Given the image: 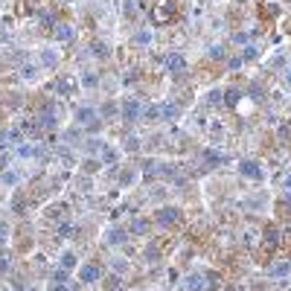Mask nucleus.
Here are the masks:
<instances>
[{"mask_svg":"<svg viewBox=\"0 0 291 291\" xmlns=\"http://www.w3.org/2000/svg\"><path fill=\"white\" fill-rule=\"evenodd\" d=\"M55 61H58L55 50H44L41 52V64H44V67H55Z\"/></svg>","mask_w":291,"mask_h":291,"instance_id":"f8f14e48","label":"nucleus"},{"mask_svg":"<svg viewBox=\"0 0 291 291\" xmlns=\"http://www.w3.org/2000/svg\"><path fill=\"white\" fill-rule=\"evenodd\" d=\"M239 102H242V90H239V87L224 90V105H227V108H236Z\"/></svg>","mask_w":291,"mask_h":291,"instance_id":"6e6552de","label":"nucleus"},{"mask_svg":"<svg viewBox=\"0 0 291 291\" xmlns=\"http://www.w3.org/2000/svg\"><path fill=\"white\" fill-rule=\"evenodd\" d=\"M20 73H23V79H35V73H38V67H32V64H29V67H23Z\"/></svg>","mask_w":291,"mask_h":291,"instance_id":"4be33fe9","label":"nucleus"},{"mask_svg":"<svg viewBox=\"0 0 291 291\" xmlns=\"http://www.w3.org/2000/svg\"><path fill=\"white\" fill-rule=\"evenodd\" d=\"M239 175L254 178V181H262V178H265V169H262V163H257V160H242L239 163Z\"/></svg>","mask_w":291,"mask_h":291,"instance_id":"f03ea898","label":"nucleus"},{"mask_svg":"<svg viewBox=\"0 0 291 291\" xmlns=\"http://www.w3.org/2000/svg\"><path fill=\"white\" fill-rule=\"evenodd\" d=\"M82 85H85V87H96V85H99L96 73H85V76H82Z\"/></svg>","mask_w":291,"mask_h":291,"instance_id":"f3484780","label":"nucleus"},{"mask_svg":"<svg viewBox=\"0 0 291 291\" xmlns=\"http://www.w3.org/2000/svg\"><path fill=\"white\" fill-rule=\"evenodd\" d=\"M125 149H128V152H137V149H140V140L137 137H128V140H125Z\"/></svg>","mask_w":291,"mask_h":291,"instance_id":"aec40b11","label":"nucleus"},{"mask_svg":"<svg viewBox=\"0 0 291 291\" xmlns=\"http://www.w3.org/2000/svg\"><path fill=\"white\" fill-rule=\"evenodd\" d=\"M99 166H102V160H87V163H85V172H87V175H93Z\"/></svg>","mask_w":291,"mask_h":291,"instance_id":"6ab92c4d","label":"nucleus"},{"mask_svg":"<svg viewBox=\"0 0 291 291\" xmlns=\"http://www.w3.org/2000/svg\"><path fill=\"white\" fill-rule=\"evenodd\" d=\"M128 239V230H120V227H114L111 233H108V242L111 245H120V242H125Z\"/></svg>","mask_w":291,"mask_h":291,"instance_id":"9b49d317","label":"nucleus"},{"mask_svg":"<svg viewBox=\"0 0 291 291\" xmlns=\"http://www.w3.org/2000/svg\"><path fill=\"white\" fill-rule=\"evenodd\" d=\"M233 41H236V44H248V32H236L233 35Z\"/></svg>","mask_w":291,"mask_h":291,"instance_id":"b1692460","label":"nucleus"},{"mask_svg":"<svg viewBox=\"0 0 291 291\" xmlns=\"http://www.w3.org/2000/svg\"><path fill=\"white\" fill-rule=\"evenodd\" d=\"M289 271H291L289 262H280V265H274V268H271V277H283V274H289Z\"/></svg>","mask_w":291,"mask_h":291,"instance_id":"4468645a","label":"nucleus"},{"mask_svg":"<svg viewBox=\"0 0 291 291\" xmlns=\"http://www.w3.org/2000/svg\"><path fill=\"white\" fill-rule=\"evenodd\" d=\"M146 227H149V224L143 222V219H134V222H131V233H137V236H143V233H146Z\"/></svg>","mask_w":291,"mask_h":291,"instance_id":"2eb2a0df","label":"nucleus"},{"mask_svg":"<svg viewBox=\"0 0 291 291\" xmlns=\"http://www.w3.org/2000/svg\"><path fill=\"white\" fill-rule=\"evenodd\" d=\"M204 283H207L204 274H189L187 280H184V289H187V291H204L207 289Z\"/></svg>","mask_w":291,"mask_h":291,"instance_id":"0eeeda50","label":"nucleus"},{"mask_svg":"<svg viewBox=\"0 0 291 291\" xmlns=\"http://www.w3.org/2000/svg\"><path fill=\"white\" fill-rule=\"evenodd\" d=\"M90 55L93 58H108V44L105 41H93L90 44Z\"/></svg>","mask_w":291,"mask_h":291,"instance_id":"9d476101","label":"nucleus"},{"mask_svg":"<svg viewBox=\"0 0 291 291\" xmlns=\"http://www.w3.org/2000/svg\"><path fill=\"white\" fill-rule=\"evenodd\" d=\"M242 64H245V61H242V55H239V58H230V61H227V67H230V70H239Z\"/></svg>","mask_w":291,"mask_h":291,"instance_id":"5701e85b","label":"nucleus"},{"mask_svg":"<svg viewBox=\"0 0 291 291\" xmlns=\"http://www.w3.org/2000/svg\"><path fill=\"white\" fill-rule=\"evenodd\" d=\"M76 265H79V259L73 257V254H64V257H61V268L70 271V268H76Z\"/></svg>","mask_w":291,"mask_h":291,"instance_id":"dca6fc26","label":"nucleus"},{"mask_svg":"<svg viewBox=\"0 0 291 291\" xmlns=\"http://www.w3.org/2000/svg\"><path fill=\"white\" fill-rule=\"evenodd\" d=\"M99 277H102V268H99V262H87V265H82V268H79V280H82L85 286L96 283Z\"/></svg>","mask_w":291,"mask_h":291,"instance_id":"7ed1b4c3","label":"nucleus"},{"mask_svg":"<svg viewBox=\"0 0 291 291\" xmlns=\"http://www.w3.org/2000/svg\"><path fill=\"white\" fill-rule=\"evenodd\" d=\"M52 35H55V41H70V38H73V26H67V23H58Z\"/></svg>","mask_w":291,"mask_h":291,"instance_id":"1a4fd4ad","label":"nucleus"},{"mask_svg":"<svg viewBox=\"0 0 291 291\" xmlns=\"http://www.w3.org/2000/svg\"><path fill=\"white\" fill-rule=\"evenodd\" d=\"M73 120L79 122V125H90V122L99 120V111H96V108H87V105H82V108H76V111H73Z\"/></svg>","mask_w":291,"mask_h":291,"instance_id":"20e7f679","label":"nucleus"},{"mask_svg":"<svg viewBox=\"0 0 291 291\" xmlns=\"http://www.w3.org/2000/svg\"><path fill=\"white\" fill-rule=\"evenodd\" d=\"M52 280H55V283H64V280H67V274H64V271H55V274H52Z\"/></svg>","mask_w":291,"mask_h":291,"instance_id":"393cba45","label":"nucleus"},{"mask_svg":"<svg viewBox=\"0 0 291 291\" xmlns=\"http://www.w3.org/2000/svg\"><path fill=\"white\" fill-rule=\"evenodd\" d=\"M283 79H286V85L291 87V70H289V73H286V76H283Z\"/></svg>","mask_w":291,"mask_h":291,"instance_id":"a878e982","label":"nucleus"},{"mask_svg":"<svg viewBox=\"0 0 291 291\" xmlns=\"http://www.w3.org/2000/svg\"><path fill=\"white\" fill-rule=\"evenodd\" d=\"M210 58H219V61H222V58H224V47H222V44H216V47H210Z\"/></svg>","mask_w":291,"mask_h":291,"instance_id":"a211bd4d","label":"nucleus"},{"mask_svg":"<svg viewBox=\"0 0 291 291\" xmlns=\"http://www.w3.org/2000/svg\"><path fill=\"white\" fill-rule=\"evenodd\" d=\"M120 117H122V122H137L140 117H143V105H140L137 99H122Z\"/></svg>","mask_w":291,"mask_h":291,"instance_id":"f257e3e1","label":"nucleus"},{"mask_svg":"<svg viewBox=\"0 0 291 291\" xmlns=\"http://www.w3.org/2000/svg\"><path fill=\"white\" fill-rule=\"evenodd\" d=\"M134 41H137V44H149V41H152V32H149V29H146V32H137Z\"/></svg>","mask_w":291,"mask_h":291,"instance_id":"412c9836","label":"nucleus"},{"mask_svg":"<svg viewBox=\"0 0 291 291\" xmlns=\"http://www.w3.org/2000/svg\"><path fill=\"white\" fill-rule=\"evenodd\" d=\"M178 219H181V210H178V207H160V210H157V224H160V227H169V224H175Z\"/></svg>","mask_w":291,"mask_h":291,"instance_id":"39448f33","label":"nucleus"},{"mask_svg":"<svg viewBox=\"0 0 291 291\" xmlns=\"http://www.w3.org/2000/svg\"><path fill=\"white\" fill-rule=\"evenodd\" d=\"M184 67H187V61H184V55H181V52H169V55H166V70H169V73L181 76Z\"/></svg>","mask_w":291,"mask_h":291,"instance_id":"423d86ee","label":"nucleus"},{"mask_svg":"<svg viewBox=\"0 0 291 291\" xmlns=\"http://www.w3.org/2000/svg\"><path fill=\"white\" fill-rule=\"evenodd\" d=\"M85 146H87V149H85L87 154H102V149H105V143H102V140H93V137L87 140Z\"/></svg>","mask_w":291,"mask_h":291,"instance_id":"ddd939ff","label":"nucleus"}]
</instances>
